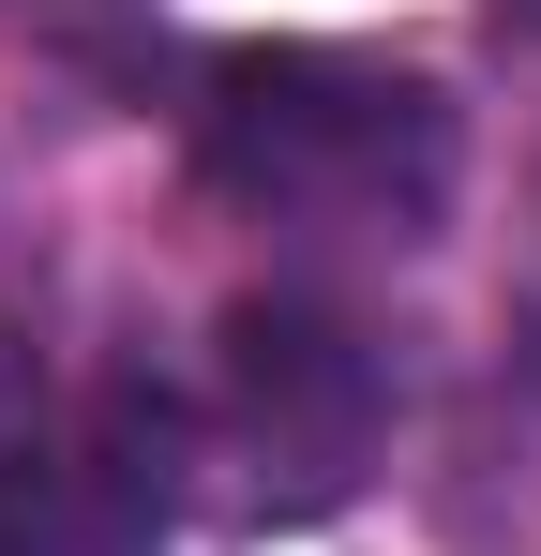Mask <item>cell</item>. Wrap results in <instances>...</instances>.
Returning <instances> with one entry per match:
<instances>
[{"label": "cell", "mask_w": 541, "mask_h": 556, "mask_svg": "<svg viewBox=\"0 0 541 556\" xmlns=\"http://www.w3.org/2000/svg\"><path fill=\"white\" fill-rule=\"evenodd\" d=\"M196 181L256 226L331 241H422L451 195V105L406 61L347 46H226L196 76Z\"/></svg>", "instance_id": "cell-1"}, {"label": "cell", "mask_w": 541, "mask_h": 556, "mask_svg": "<svg viewBox=\"0 0 541 556\" xmlns=\"http://www.w3.org/2000/svg\"><path fill=\"white\" fill-rule=\"evenodd\" d=\"M226 421H241L256 481L286 466V496H347L391 421V376L331 301H241L226 316Z\"/></svg>", "instance_id": "cell-2"}, {"label": "cell", "mask_w": 541, "mask_h": 556, "mask_svg": "<svg viewBox=\"0 0 541 556\" xmlns=\"http://www.w3.org/2000/svg\"><path fill=\"white\" fill-rule=\"evenodd\" d=\"M166 406L105 391L90 437H46V421H0V556H136L166 527Z\"/></svg>", "instance_id": "cell-3"}, {"label": "cell", "mask_w": 541, "mask_h": 556, "mask_svg": "<svg viewBox=\"0 0 541 556\" xmlns=\"http://www.w3.org/2000/svg\"><path fill=\"white\" fill-rule=\"evenodd\" d=\"M512 15H527V30H541V0H512Z\"/></svg>", "instance_id": "cell-4"}]
</instances>
